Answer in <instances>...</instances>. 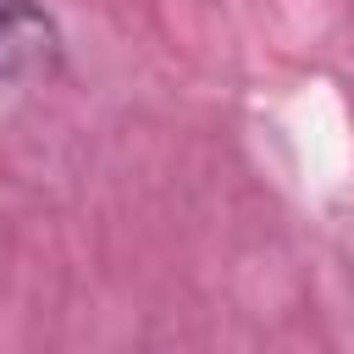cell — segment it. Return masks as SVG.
Masks as SVG:
<instances>
[{
	"mask_svg": "<svg viewBox=\"0 0 354 354\" xmlns=\"http://www.w3.org/2000/svg\"><path fill=\"white\" fill-rule=\"evenodd\" d=\"M55 66V28L33 0H0V83Z\"/></svg>",
	"mask_w": 354,
	"mask_h": 354,
	"instance_id": "1",
	"label": "cell"
}]
</instances>
